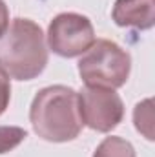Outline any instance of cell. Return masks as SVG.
Instances as JSON below:
<instances>
[{
    "instance_id": "obj_4",
    "label": "cell",
    "mask_w": 155,
    "mask_h": 157,
    "mask_svg": "<svg viewBox=\"0 0 155 157\" xmlns=\"http://www.w3.org/2000/svg\"><path fill=\"white\" fill-rule=\"evenodd\" d=\"M95 40L91 20L78 13H60L49 22L47 28L49 49L64 59L84 55Z\"/></svg>"
},
{
    "instance_id": "obj_6",
    "label": "cell",
    "mask_w": 155,
    "mask_h": 157,
    "mask_svg": "<svg viewBox=\"0 0 155 157\" xmlns=\"http://www.w3.org/2000/svg\"><path fill=\"white\" fill-rule=\"evenodd\" d=\"M112 18L120 28L152 29L155 26V0H115Z\"/></svg>"
},
{
    "instance_id": "obj_1",
    "label": "cell",
    "mask_w": 155,
    "mask_h": 157,
    "mask_svg": "<svg viewBox=\"0 0 155 157\" xmlns=\"http://www.w3.org/2000/svg\"><path fill=\"white\" fill-rule=\"evenodd\" d=\"M33 132L49 143H68L77 139L82 130L78 115V91L55 84L42 88L29 108Z\"/></svg>"
},
{
    "instance_id": "obj_10",
    "label": "cell",
    "mask_w": 155,
    "mask_h": 157,
    "mask_svg": "<svg viewBox=\"0 0 155 157\" xmlns=\"http://www.w3.org/2000/svg\"><path fill=\"white\" fill-rule=\"evenodd\" d=\"M9 99H11V84H9V77L0 70V115L7 110Z\"/></svg>"
},
{
    "instance_id": "obj_7",
    "label": "cell",
    "mask_w": 155,
    "mask_h": 157,
    "mask_svg": "<svg viewBox=\"0 0 155 157\" xmlns=\"http://www.w3.org/2000/svg\"><path fill=\"white\" fill-rule=\"evenodd\" d=\"M93 157H137L135 155V148L130 141L122 139V137H106L97 150L93 152Z\"/></svg>"
},
{
    "instance_id": "obj_2",
    "label": "cell",
    "mask_w": 155,
    "mask_h": 157,
    "mask_svg": "<svg viewBox=\"0 0 155 157\" xmlns=\"http://www.w3.org/2000/svg\"><path fill=\"white\" fill-rule=\"evenodd\" d=\"M47 66L44 31L29 18H15L0 37V70L15 80H33Z\"/></svg>"
},
{
    "instance_id": "obj_3",
    "label": "cell",
    "mask_w": 155,
    "mask_h": 157,
    "mask_svg": "<svg viewBox=\"0 0 155 157\" xmlns=\"http://www.w3.org/2000/svg\"><path fill=\"white\" fill-rule=\"evenodd\" d=\"M131 71V57L117 42L99 39L78 60V75L86 86L117 90L126 84Z\"/></svg>"
},
{
    "instance_id": "obj_9",
    "label": "cell",
    "mask_w": 155,
    "mask_h": 157,
    "mask_svg": "<svg viewBox=\"0 0 155 157\" xmlns=\"http://www.w3.org/2000/svg\"><path fill=\"white\" fill-rule=\"evenodd\" d=\"M26 137L28 132L20 126H0V154L15 150Z\"/></svg>"
},
{
    "instance_id": "obj_8",
    "label": "cell",
    "mask_w": 155,
    "mask_h": 157,
    "mask_svg": "<svg viewBox=\"0 0 155 157\" xmlns=\"http://www.w3.org/2000/svg\"><path fill=\"white\" fill-rule=\"evenodd\" d=\"M133 122L139 133H142L148 141H153V101L144 99L133 110Z\"/></svg>"
},
{
    "instance_id": "obj_5",
    "label": "cell",
    "mask_w": 155,
    "mask_h": 157,
    "mask_svg": "<svg viewBox=\"0 0 155 157\" xmlns=\"http://www.w3.org/2000/svg\"><path fill=\"white\" fill-rule=\"evenodd\" d=\"M78 115L88 128L108 133L124 117V102L115 90L86 86L78 91Z\"/></svg>"
},
{
    "instance_id": "obj_11",
    "label": "cell",
    "mask_w": 155,
    "mask_h": 157,
    "mask_svg": "<svg viewBox=\"0 0 155 157\" xmlns=\"http://www.w3.org/2000/svg\"><path fill=\"white\" fill-rule=\"evenodd\" d=\"M9 26V9L6 6L4 0H0V37L4 35V31L7 29Z\"/></svg>"
}]
</instances>
